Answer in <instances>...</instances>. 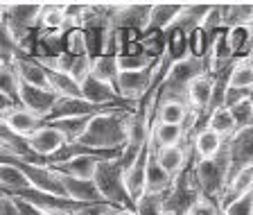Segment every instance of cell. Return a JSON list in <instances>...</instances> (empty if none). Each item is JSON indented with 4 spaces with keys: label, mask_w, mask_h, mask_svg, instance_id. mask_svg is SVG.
I'll list each match as a JSON object with an SVG mask.
<instances>
[{
    "label": "cell",
    "mask_w": 253,
    "mask_h": 215,
    "mask_svg": "<svg viewBox=\"0 0 253 215\" xmlns=\"http://www.w3.org/2000/svg\"><path fill=\"white\" fill-rule=\"evenodd\" d=\"M133 109H113L93 115L88 129L77 143L90 152L122 154V150L129 145V122Z\"/></svg>",
    "instance_id": "6da1fadb"
},
{
    "label": "cell",
    "mask_w": 253,
    "mask_h": 215,
    "mask_svg": "<svg viewBox=\"0 0 253 215\" xmlns=\"http://www.w3.org/2000/svg\"><path fill=\"white\" fill-rule=\"evenodd\" d=\"M192 179H195L197 188L201 195L212 197L219 204L221 195L226 193V186L231 181V157H228V147H224V152L217 159L211 161H195L192 165Z\"/></svg>",
    "instance_id": "7a4b0ae2"
},
{
    "label": "cell",
    "mask_w": 253,
    "mask_h": 215,
    "mask_svg": "<svg viewBox=\"0 0 253 215\" xmlns=\"http://www.w3.org/2000/svg\"><path fill=\"white\" fill-rule=\"evenodd\" d=\"M95 184L100 188L104 202H111V204L120 206V209H133L131 197H129L125 186V170H122L118 157L102 161L100 170L95 174Z\"/></svg>",
    "instance_id": "3957f363"
},
{
    "label": "cell",
    "mask_w": 253,
    "mask_h": 215,
    "mask_svg": "<svg viewBox=\"0 0 253 215\" xmlns=\"http://www.w3.org/2000/svg\"><path fill=\"white\" fill-rule=\"evenodd\" d=\"M9 163H18L23 168V172L27 174L32 188L41 190L45 195H54L61 200H68L66 186H63V174L57 168L47 165V163H27V161H9Z\"/></svg>",
    "instance_id": "277c9868"
},
{
    "label": "cell",
    "mask_w": 253,
    "mask_h": 215,
    "mask_svg": "<svg viewBox=\"0 0 253 215\" xmlns=\"http://www.w3.org/2000/svg\"><path fill=\"white\" fill-rule=\"evenodd\" d=\"M149 11H152V2H113L111 25L118 30L145 34L149 27Z\"/></svg>",
    "instance_id": "5b68a950"
},
{
    "label": "cell",
    "mask_w": 253,
    "mask_h": 215,
    "mask_svg": "<svg viewBox=\"0 0 253 215\" xmlns=\"http://www.w3.org/2000/svg\"><path fill=\"white\" fill-rule=\"evenodd\" d=\"M27 143H30V150H32V152L37 154L41 161H45V163L50 161V159L57 157L63 147L70 145L68 138L63 136V134L54 125H50V122H45V125H43L41 129L34 134V136L27 138Z\"/></svg>",
    "instance_id": "8992f818"
},
{
    "label": "cell",
    "mask_w": 253,
    "mask_h": 215,
    "mask_svg": "<svg viewBox=\"0 0 253 215\" xmlns=\"http://www.w3.org/2000/svg\"><path fill=\"white\" fill-rule=\"evenodd\" d=\"M149 157H152V143L147 141V145L140 150V154L136 157V161L125 168V186L126 193L131 197V204H136L142 195L147 193V165Z\"/></svg>",
    "instance_id": "52a82bcc"
},
{
    "label": "cell",
    "mask_w": 253,
    "mask_h": 215,
    "mask_svg": "<svg viewBox=\"0 0 253 215\" xmlns=\"http://www.w3.org/2000/svg\"><path fill=\"white\" fill-rule=\"evenodd\" d=\"M228 157H231V177L240 170L253 168V127L237 129L226 141Z\"/></svg>",
    "instance_id": "ba28073f"
},
{
    "label": "cell",
    "mask_w": 253,
    "mask_h": 215,
    "mask_svg": "<svg viewBox=\"0 0 253 215\" xmlns=\"http://www.w3.org/2000/svg\"><path fill=\"white\" fill-rule=\"evenodd\" d=\"M120 154H100V152H82V154H75L70 161L61 163L57 170H61L63 174L75 179H88V181H95V174L100 170L102 161L106 159H116Z\"/></svg>",
    "instance_id": "9c48e42d"
},
{
    "label": "cell",
    "mask_w": 253,
    "mask_h": 215,
    "mask_svg": "<svg viewBox=\"0 0 253 215\" xmlns=\"http://www.w3.org/2000/svg\"><path fill=\"white\" fill-rule=\"evenodd\" d=\"M61 100L54 91H45V89H34V86H21V98H18V105L25 107L27 111H32L34 115H39L41 120H47L52 115L57 102Z\"/></svg>",
    "instance_id": "30bf717a"
},
{
    "label": "cell",
    "mask_w": 253,
    "mask_h": 215,
    "mask_svg": "<svg viewBox=\"0 0 253 215\" xmlns=\"http://www.w3.org/2000/svg\"><path fill=\"white\" fill-rule=\"evenodd\" d=\"M215 86H217V75L206 73L201 77H197L185 91V100H188L190 109L195 113L208 115L212 107V98H215Z\"/></svg>",
    "instance_id": "8fae6325"
},
{
    "label": "cell",
    "mask_w": 253,
    "mask_h": 215,
    "mask_svg": "<svg viewBox=\"0 0 253 215\" xmlns=\"http://www.w3.org/2000/svg\"><path fill=\"white\" fill-rule=\"evenodd\" d=\"M43 125H45V120H41L39 115H34L21 105L2 111V127H7L9 131H14V134H18L23 138L34 136Z\"/></svg>",
    "instance_id": "7c38bea8"
},
{
    "label": "cell",
    "mask_w": 253,
    "mask_h": 215,
    "mask_svg": "<svg viewBox=\"0 0 253 215\" xmlns=\"http://www.w3.org/2000/svg\"><path fill=\"white\" fill-rule=\"evenodd\" d=\"M14 63L16 73L21 77L23 84L34 86V89H45L52 91V82H50V73L43 63H39L34 57H25V54H16L14 59H9Z\"/></svg>",
    "instance_id": "4fadbf2b"
},
{
    "label": "cell",
    "mask_w": 253,
    "mask_h": 215,
    "mask_svg": "<svg viewBox=\"0 0 253 215\" xmlns=\"http://www.w3.org/2000/svg\"><path fill=\"white\" fill-rule=\"evenodd\" d=\"M190 113H192V109H190L188 100H183V98H158L156 95V113H154L156 122L185 125Z\"/></svg>",
    "instance_id": "5bb4252c"
},
{
    "label": "cell",
    "mask_w": 253,
    "mask_h": 215,
    "mask_svg": "<svg viewBox=\"0 0 253 215\" xmlns=\"http://www.w3.org/2000/svg\"><path fill=\"white\" fill-rule=\"evenodd\" d=\"M102 111H113V109H104V107H95L90 105L84 98H61L54 107L52 115L45 122H57V120H66V118H82V115H95Z\"/></svg>",
    "instance_id": "9a60e30c"
},
{
    "label": "cell",
    "mask_w": 253,
    "mask_h": 215,
    "mask_svg": "<svg viewBox=\"0 0 253 215\" xmlns=\"http://www.w3.org/2000/svg\"><path fill=\"white\" fill-rule=\"evenodd\" d=\"M61 172V170H59ZM63 174V172H61ZM63 186H66V193H68V200L75 204H95V202H104L100 188L95 181L88 179H75L63 174Z\"/></svg>",
    "instance_id": "2e32d148"
},
{
    "label": "cell",
    "mask_w": 253,
    "mask_h": 215,
    "mask_svg": "<svg viewBox=\"0 0 253 215\" xmlns=\"http://www.w3.org/2000/svg\"><path fill=\"white\" fill-rule=\"evenodd\" d=\"M226 147V138L219 136L217 131L212 129H201L195 138H192V152H195L197 161H211V159H217Z\"/></svg>",
    "instance_id": "e0dca14e"
},
{
    "label": "cell",
    "mask_w": 253,
    "mask_h": 215,
    "mask_svg": "<svg viewBox=\"0 0 253 215\" xmlns=\"http://www.w3.org/2000/svg\"><path fill=\"white\" fill-rule=\"evenodd\" d=\"M190 150H192V143H190V147H183V145L154 147V157H156L158 165H161L165 172H169L172 177H179V174H183V168H185V163H188Z\"/></svg>",
    "instance_id": "ac0fdd59"
},
{
    "label": "cell",
    "mask_w": 253,
    "mask_h": 215,
    "mask_svg": "<svg viewBox=\"0 0 253 215\" xmlns=\"http://www.w3.org/2000/svg\"><path fill=\"white\" fill-rule=\"evenodd\" d=\"M185 2H152L149 11V27L147 32H168L176 23L179 14L183 11Z\"/></svg>",
    "instance_id": "d6986e66"
},
{
    "label": "cell",
    "mask_w": 253,
    "mask_h": 215,
    "mask_svg": "<svg viewBox=\"0 0 253 215\" xmlns=\"http://www.w3.org/2000/svg\"><path fill=\"white\" fill-rule=\"evenodd\" d=\"M183 138H188V129L183 125H165V122L152 120V134L149 141L154 147H174L183 145Z\"/></svg>",
    "instance_id": "ffe728a7"
},
{
    "label": "cell",
    "mask_w": 253,
    "mask_h": 215,
    "mask_svg": "<svg viewBox=\"0 0 253 215\" xmlns=\"http://www.w3.org/2000/svg\"><path fill=\"white\" fill-rule=\"evenodd\" d=\"M0 184H2V193L7 195H18L23 190L32 188L30 179L23 172L21 165L9 161H2V165H0Z\"/></svg>",
    "instance_id": "44dd1931"
},
{
    "label": "cell",
    "mask_w": 253,
    "mask_h": 215,
    "mask_svg": "<svg viewBox=\"0 0 253 215\" xmlns=\"http://www.w3.org/2000/svg\"><path fill=\"white\" fill-rule=\"evenodd\" d=\"M224 30L233 27H253V2H228L221 5Z\"/></svg>",
    "instance_id": "7402d4cb"
},
{
    "label": "cell",
    "mask_w": 253,
    "mask_h": 215,
    "mask_svg": "<svg viewBox=\"0 0 253 215\" xmlns=\"http://www.w3.org/2000/svg\"><path fill=\"white\" fill-rule=\"evenodd\" d=\"M228 89L235 91H253V61L249 57H240L231 63L226 77Z\"/></svg>",
    "instance_id": "603a6c76"
},
{
    "label": "cell",
    "mask_w": 253,
    "mask_h": 215,
    "mask_svg": "<svg viewBox=\"0 0 253 215\" xmlns=\"http://www.w3.org/2000/svg\"><path fill=\"white\" fill-rule=\"evenodd\" d=\"M176 177H172L169 172H165L158 165L156 157H154V145H152V157H149V165H147V193L154 195H168L172 190Z\"/></svg>",
    "instance_id": "cb8c5ba5"
},
{
    "label": "cell",
    "mask_w": 253,
    "mask_h": 215,
    "mask_svg": "<svg viewBox=\"0 0 253 215\" xmlns=\"http://www.w3.org/2000/svg\"><path fill=\"white\" fill-rule=\"evenodd\" d=\"M41 32H66L68 21H66V2H43L41 21H39Z\"/></svg>",
    "instance_id": "d4e9b609"
},
{
    "label": "cell",
    "mask_w": 253,
    "mask_h": 215,
    "mask_svg": "<svg viewBox=\"0 0 253 215\" xmlns=\"http://www.w3.org/2000/svg\"><path fill=\"white\" fill-rule=\"evenodd\" d=\"M21 77L16 73L14 63L9 59H2L0 61V95H5L9 100H14L18 105V98H21Z\"/></svg>",
    "instance_id": "484cf974"
},
{
    "label": "cell",
    "mask_w": 253,
    "mask_h": 215,
    "mask_svg": "<svg viewBox=\"0 0 253 215\" xmlns=\"http://www.w3.org/2000/svg\"><path fill=\"white\" fill-rule=\"evenodd\" d=\"M206 127L212 129V131H217L219 136H224L228 141V138L237 131V120H235V115H233V111L228 109V107H219V109H215V111L208 113Z\"/></svg>",
    "instance_id": "4316f807"
},
{
    "label": "cell",
    "mask_w": 253,
    "mask_h": 215,
    "mask_svg": "<svg viewBox=\"0 0 253 215\" xmlns=\"http://www.w3.org/2000/svg\"><path fill=\"white\" fill-rule=\"evenodd\" d=\"M90 75L100 82H106V84L116 86V79L120 75V68H118V57L116 54H97L90 61Z\"/></svg>",
    "instance_id": "83f0119b"
},
{
    "label": "cell",
    "mask_w": 253,
    "mask_h": 215,
    "mask_svg": "<svg viewBox=\"0 0 253 215\" xmlns=\"http://www.w3.org/2000/svg\"><path fill=\"white\" fill-rule=\"evenodd\" d=\"M50 73V82H52V91L59 98H84L82 95V84L77 79H73L66 73H57V70H47Z\"/></svg>",
    "instance_id": "f1b7e54d"
},
{
    "label": "cell",
    "mask_w": 253,
    "mask_h": 215,
    "mask_svg": "<svg viewBox=\"0 0 253 215\" xmlns=\"http://www.w3.org/2000/svg\"><path fill=\"white\" fill-rule=\"evenodd\" d=\"M90 120H93V115H82V118H66V120H57V122H50V125L57 127L70 143H77L79 138L84 136V131L88 129Z\"/></svg>",
    "instance_id": "f546056e"
},
{
    "label": "cell",
    "mask_w": 253,
    "mask_h": 215,
    "mask_svg": "<svg viewBox=\"0 0 253 215\" xmlns=\"http://www.w3.org/2000/svg\"><path fill=\"white\" fill-rule=\"evenodd\" d=\"M66 54H73V57H90L88 39H86L84 27L66 30Z\"/></svg>",
    "instance_id": "4dcf8cb0"
},
{
    "label": "cell",
    "mask_w": 253,
    "mask_h": 215,
    "mask_svg": "<svg viewBox=\"0 0 253 215\" xmlns=\"http://www.w3.org/2000/svg\"><path fill=\"white\" fill-rule=\"evenodd\" d=\"M133 211L138 215H165V195L145 193L140 200L133 204Z\"/></svg>",
    "instance_id": "1f68e13d"
},
{
    "label": "cell",
    "mask_w": 253,
    "mask_h": 215,
    "mask_svg": "<svg viewBox=\"0 0 253 215\" xmlns=\"http://www.w3.org/2000/svg\"><path fill=\"white\" fill-rule=\"evenodd\" d=\"M228 109L233 111V115H235L237 120V129H247V127H253V105L251 100H242L237 102L235 107H228Z\"/></svg>",
    "instance_id": "d6a6232c"
},
{
    "label": "cell",
    "mask_w": 253,
    "mask_h": 215,
    "mask_svg": "<svg viewBox=\"0 0 253 215\" xmlns=\"http://www.w3.org/2000/svg\"><path fill=\"white\" fill-rule=\"evenodd\" d=\"M221 206L217 204L212 197H206V195H199L195 200V204L190 206L188 215H217Z\"/></svg>",
    "instance_id": "836d02e7"
},
{
    "label": "cell",
    "mask_w": 253,
    "mask_h": 215,
    "mask_svg": "<svg viewBox=\"0 0 253 215\" xmlns=\"http://www.w3.org/2000/svg\"><path fill=\"white\" fill-rule=\"evenodd\" d=\"M0 215H23L18 200H14L11 195L2 193V200H0Z\"/></svg>",
    "instance_id": "e575fe53"
},
{
    "label": "cell",
    "mask_w": 253,
    "mask_h": 215,
    "mask_svg": "<svg viewBox=\"0 0 253 215\" xmlns=\"http://www.w3.org/2000/svg\"><path fill=\"white\" fill-rule=\"evenodd\" d=\"M113 215H138V213H136L133 209H118Z\"/></svg>",
    "instance_id": "d590c367"
},
{
    "label": "cell",
    "mask_w": 253,
    "mask_h": 215,
    "mask_svg": "<svg viewBox=\"0 0 253 215\" xmlns=\"http://www.w3.org/2000/svg\"><path fill=\"white\" fill-rule=\"evenodd\" d=\"M217 215H226V211H224V209H219V213H217Z\"/></svg>",
    "instance_id": "8d00e7d4"
},
{
    "label": "cell",
    "mask_w": 253,
    "mask_h": 215,
    "mask_svg": "<svg viewBox=\"0 0 253 215\" xmlns=\"http://www.w3.org/2000/svg\"><path fill=\"white\" fill-rule=\"evenodd\" d=\"M249 100H251V105H253V91H251V93H249Z\"/></svg>",
    "instance_id": "74e56055"
}]
</instances>
